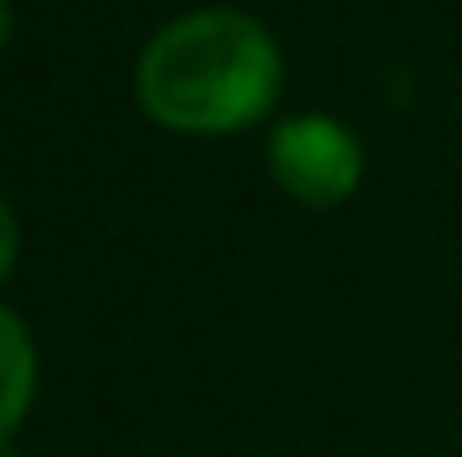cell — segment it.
Instances as JSON below:
<instances>
[{"mask_svg": "<svg viewBox=\"0 0 462 457\" xmlns=\"http://www.w3.org/2000/svg\"><path fill=\"white\" fill-rule=\"evenodd\" d=\"M269 173L301 205H339L355 194L365 156L349 124L328 114H296L269 135Z\"/></svg>", "mask_w": 462, "mask_h": 457, "instance_id": "cell-2", "label": "cell"}, {"mask_svg": "<svg viewBox=\"0 0 462 457\" xmlns=\"http://www.w3.org/2000/svg\"><path fill=\"white\" fill-rule=\"evenodd\" d=\"M32 393H38V350H32V334H27V323L11 307H0V447L27 420Z\"/></svg>", "mask_w": 462, "mask_h": 457, "instance_id": "cell-3", "label": "cell"}, {"mask_svg": "<svg viewBox=\"0 0 462 457\" xmlns=\"http://www.w3.org/2000/svg\"><path fill=\"white\" fill-rule=\"evenodd\" d=\"M16 253H22V227H16V210L0 200V280L16 269Z\"/></svg>", "mask_w": 462, "mask_h": 457, "instance_id": "cell-4", "label": "cell"}, {"mask_svg": "<svg viewBox=\"0 0 462 457\" xmlns=\"http://www.w3.org/2000/svg\"><path fill=\"white\" fill-rule=\"evenodd\" d=\"M11 33H16V0H0V49L11 43Z\"/></svg>", "mask_w": 462, "mask_h": 457, "instance_id": "cell-5", "label": "cell"}, {"mask_svg": "<svg viewBox=\"0 0 462 457\" xmlns=\"http://www.w3.org/2000/svg\"><path fill=\"white\" fill-rule=\"evenodd\" d=\"M0 457H11V447H0Z\"/></svg>", "mask_w": 462, "mask_h": 457, "instance_id": "cell-6", "label": "cell"}, {"mask_svg": "<svg viewBox=\"0 0 462 457\" xmlns=\"http://www.w3.org/2000/svg\"><path fill=\"white\" fill-rule=\"evenodd\" d=\"M285 60L274 33L231 5L167 22L134 65L140 108L183 135H231L274 108Z\"/></svg>", "mask_w": 462, "mask_h": 457, "instance_id": "cell-1", "label": "cell"}]
</instances>
